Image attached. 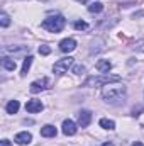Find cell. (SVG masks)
<instances>
[{"label":"cell","instance_id":"obj_10","mask_svg":"<svg viewBox=\"0 0 144 146\" xmlns=\"http://www.w3.org/2000/svg\"><path fill=\"white\" fill-rule=\"evenodd\" d=\"M90 121H92L90 110H80V114H78V124H80V127H87L90 124Z\"/></svg>","mask_w":144,"mask_h":146},{"label":"cell","instance_id":"obj_13","mask_svg":"<svg viewBox=\"0 0 144 146\" xmlns=\"http://www.w3.org/2000/svg\"><path fill=\"white\" fill-rule=\"evenodd\" d=\"M2 66L5 68V70H9V72H14L15 68H17V63L12 60V58H2Z\"/></svg>","mask_w":144,"mask_h":146},{"label":"cell","instance_id":"obj_19","mask_svg":"<svg viewBox=\"0 0 144 146\" xmlns=\"http://www.w3.org/2000/svg\"><path fill=\"white\" fill-rule=\"evenodd\" d=\"M0 24H2V27H7V26L10 24V17H9L5 12L0 14Z\"/></svg>","mask_w":144,"mask_h":146},{"label":"cell","instance_id":"obj_26","mask_svg":"<svg viewBox=\"0 0 144 146\" xmlns=\"http://www.w3.org/2000/svg\"><path fill=\"white\" fill-rule=\"evenodd\" d=\"M78 2H81V3H87V2H88V0H78Z\"/></svg>","mask_w":144,"mask_h":146},{"label":"cell","instance_id":"obj_17","mask_svg":"<svg viewBox=\"0 0 144 146\" xmlns=\"http://www.w3.org/2000/svg\"><path fill=\"white\" fill-rule=\"evenodd\" d=\"M32 56H27L26 60H24V63H22V75H27L29 72V68H31V65H32Z\"/></svg>","mask_w":144,"mask_h":146},{"label":"cell","instance_id":"obj_20","mask_svg":"<svg viewBox=\"0 0 144 146\" xmlns=\"http://www.w3.org/2000/svg\"><path fill=\"white\" fill-rule=\"evenodd\" d=\"M39 53L46 56V54H49V53H51V48H49V46H46V44H42V46H39Z\"/></svg>","mask_w":144,"mask_h":146},{"label":"cell","instance_id":"obj_11","mask_svg":"<svg viewBox=\"0 0 144 146\" xmlns=\"http://www.w3.org/2000/svg\"><path fill=\"white\" fill-rule=\"evenodd\" d=\"M56 133H58L56 127L51 126V124H46L44 127H41V136H44V138H54Z\"/></svg>","mask_w":144,"mask_h":146},{"label":"cell","instance_id":"obj_3","mask_svg":"<svg viewBox=\"0 0 144 146\" xmlns=\"http://www.w3.org/2000/svg\"><path fill=\"white\" fill-rule=\"evenodd\" d=\"M114 82H120V76H108V75H100V76H90L85 80L83 87H100V85H108Z\"/></svg>","mask_w":144,"mask_h":146},{"label":"cell","instance_id":"obj_22","mask_svg":"<svg viewBox=\"0 0 144 146\" xmlns=\"http://www.w3.org/2000/svg\"><path fill=\"white\" fill-rule=\"evenodd\" d=\"M132 48H134L136 51H144V39H143V41H137Z\"/></svg>","mask_w":144,"mask_h":146},{"label":"cell","instance_id":"obj_24","mask_svg":"<svg viewBox=\"0 0 144 146\" xmlns=\"http://www.w3.org/2000/svg\"><path fill=\"white\" fill-rule=\"evenodd\" d=\"M132 146H144V145H143V143H139V141H136V143H134Z\"/></svg>","mask_w":144,"mask_h":146},{"label":"cell","instance_id":"obj_5","mask_svg":"<svg viewBox=\"0 0 144 146\" xmlns=\"http://www.w3.org/2000/svg\"><path fill=\"white\" fill-rule=\"evenodd\" d=\"M48 85H49V78H41V80H36V82H32L31 83V92L32 94H39V92H42V90H46L48 88Z\"/></svg>","mask_w":144,"mask_h":146},{"label":"cell","instance_id":"obj_6","mask_svg":"<svg viewBox=\"0 0 144 146\" xmlns=\"http://www.w3.org/2000/svg\"><path fill=\"white\" fill-rule=\"evenodd\" d=\"M76 131H78V127H76V124L73 122L71 119L63 121V134L65 136H75Z\"/></svg>","mask_w":144,"mask_h":146},{"label":"cell","instance_id":"obj_21","mask_svg":"<svg viewBox=\"0 0 144 146\" xmlns=\"http://www.w3.org/2000/svg\"><path fill=\"white\" fill-rule=\"evenodd\" d=\"M83 72H85V66H83V65H76V66H73V73L81 75Z\"/></svg>","mask_w":144,"mask_h":146},{"label":"cell","instance_id":"obj_7","mask_svg":"<svg viewBox=\"0 0 144 146\" xmlns=\"http://www.w3.org/2000/svg\"><path fill=\"white\" fill-rule=\"evenodd\" d=\"M17 145L24 146V145H29L31 141H32V134L31 133H27V131H22V133H17L15 134V139H14Z\"/></svg>","mask_w":144,"mask_h":146},{"label":"cell","instance_id":"obj_23","mask_svg":"<svg viewBox=\"0 0 144 146\" xmlns=\"http://www.w3.org/2000/svg\"><path fill=\"white\" fill-rule=\"evenodd\" d=\"M2 146H10V141L9 139H2Z\"/></svg>","mask_w":144,"mask_h":146},{"label":"cell","instance_id":"obj_18","mask_svg":"<svg viewBox=\"0 0 144 146\" xmlns=\"http://www.w3.org/2000/svg\"><path fill=\"white\" fill-rule=\"evenodd\" d=\"M73 27L76 31H85V29H88V24L85 21H76V22H73Z\"/></svg>","mask_w":144,"mask_h":146},{"label":"cell","instance_id":"obj_2","mask_svg":"<svg viewBox=\"0 0 144 146\" xmlns=\"http://www.w3.org/2000/svg\"><path fill=\"white\" fill-rule=\"evenodd\" d=\"M65 24H66V21H65L63 15H51V17H48V19L42 21L41 27L46 29V31H49V33H54L56 34V33H61L65 29Z\"/></svg>","mask_w":144,"mask_h":146},{"label":"cell","instance_id":"obj_25","mask_svg":"<svg viewBox=\"0 0 144 146\" xmlns=\"http://www.w3.org/2000/svg\"><path fill=\"white\" fill-rule=\"evenodd\" d=\"M102 146H114V145H112V143H104Z\"/></svg>","mask_w":144,"mask_h":146},{"label":"cell","instance_id":"obj_14","mask_svg":"<svg viewBox=\"0 0 144 146\" xmlns=\"http://www.w3.org/2000/svg\"><path fill=\"white\" fill-rule=\"evenodd\" d=\"M102 10H104V3L102 2H92L88 5V12H92V14H98Z\"/></svg>","mask_w":144,"mask_h":146},{"label":"cell","instance_id":"obj_9","mask_svg":"<svg viewBox=\"0 0 144 146\" xmlns=\"http://www.w3.org/2000/svg\"><path fill=\"white\" fill-rule=\"evenodd\" d=\"M76 48V41L73 39V37H68V39H63L61 42H59V49L63 51V53H71L73 49Z\"/></svg>","mask_w":144,"mask_h":146},{"label":"cell","instance_id":"obj_12","mask_svg":"<svg viewBox=\"0 0 144 146\" xmlns=\"http://www.w3.org/2000/svg\"><path fill=\"white\" fill-rule=\"evenodd\" d=\"M97 70L102 73V75H107V73L112 70V63H110L108 60H100V61L97 63Z\"/></svg>","mask_w":144,"mask_h":146},{"label":"cell","instance_id":"obj_1","mask_svg":"<svg viewBox=\"0 0 144 146\" xmlns=\"http://www.w3.org/2000/svg\"><path fill=\"white\" fill-rule=\"evenodd\" d=\"M102 97L107 102H117V100L126 97V87L122 83H119V82L108 83L102 88Z\"/></svg>","mask_w":144,"mask_h":146},{"label":"cell","instance_id":"obj_16","mask_svg":"<svg viewBox=\"0 0 144 146\" xmlns=\"http://www.w3.org/2000/svg\"><path fill=\"white\" fill-rule=\"evenodd\" d=\"M100 127L112 131V129H115V122L112 119H100Z\"/></svg>","mask_w":144,"mask_h":146},{"label":"cell","instance_id":"obj_8","mask_svg":"<svg viewBox=\"0 0 144 146\" xmlns=\"http://www.w3.org/2000/svg\"><path fill=\"white\" fill-rule=\"evenodd\" d=\"M42 109H44L42 102H41V100H36V99H32V100H27V104H26V110H27V112H31V114L41 112Z\"/></svg>","mask_w":144,"mask_h":146},{"label":"cell","instance_id":"obj_4","mask_svg":"<svg viewBox=\"0 0 144 146\" xmlns=\"http://www.w3.org/2000/svg\"><path fill=\"white\" fill-rule=\"evenodd\" d=\"M73 61H75V60H73L71 56H66V58L58 60V61L54 63V66H53V72L56 73V75H63V73H66L73 66Z\"/></svg>","mask_w":144,"mask_h":146},{"label":"cell","instance_id":"obj_15","mask_svg":"<svg viewBox=\"0 0 144 146\" xmlns=\"http://www.w3.org/2000/svg\"><path fill=\"white\" fill-rule=\"evenodd\" d=\"M19 107H20V104H19V100H10L9 104H7V112L9 114H17V110H19Z\"/></svg>","mask_w":144,"mask_h":146}]
</instances>
